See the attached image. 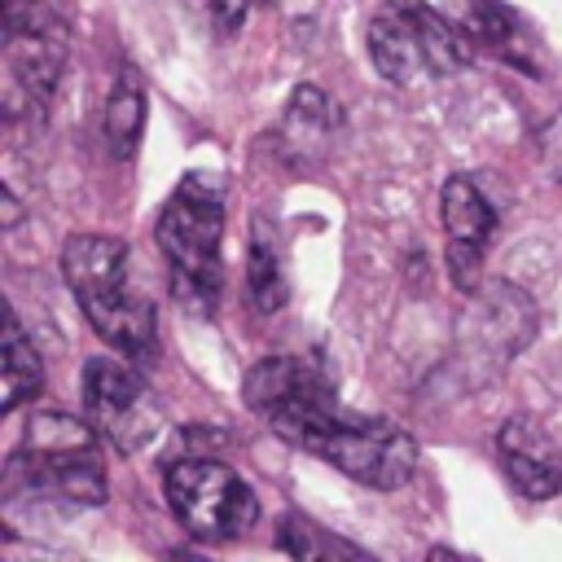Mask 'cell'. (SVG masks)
Wrapping results in <instances>:
<instances>
[{"instance_id": "cell-1", "label": "cell", "mask_w": 562, "mask_h": 562, "mask_svg": "<svg viewBox=\"0 0 562 562\" xmlns=\"http://www.w3.org/2000/svg\"><path fill=\"white\" fill-rule=\"evenodd\" d=\"M61 277L79 299V312L123 356H154L158 325L154 303L132 285V255L123 237L75 233L61 246Z\"/></svg>"}, {"instance_id": "cell-2", "label": "cell", "mask_w": 562, "mask_h": 562, "mask_svg": "<svg viewBox=\"0 0 562 562\" xmlns=\"http://www.w3.org/2000/svg\"><path fill=\"white\" fill-rule=\"evenodd\" d=\"M158 246L171 263V290L193 312H215L220 299V241H224V184L211 171H189L158 215Z\"/></svg>"}, {"instance_id": "cell-3", "label": "cell", "mask_w": 562, "mask_h": 562, "mask_svg": "<svg viewBox=\"0 0 562 562\" xmlns=\"http://www.w3.org/2000/svg\"><path fill=\"white\" fill-rule=\"evenodd\" d=\"M101 430L44 408L31 413L22 430V448L9 465V479H22L26 492L57 496L66 505H101L110 483H105V461H101Z\"/></svg>"}, {"instance_id": "cell-4", "label": "cell", "mask_w": 562, "mask_h": 562, "mask_svg": "<svg viewBox=\"0 0 562 562\" xmlns=\"http://www.w3.org/2000/svg\"><path fill=\"white\" fill-rule=\"evenodd\" d=\"M162 487H167V505L180 518V527L206 544L237 540L259 518L255 487L233 465H224L220 457H206V452L171 461L162 474Z\"/></svg>"}, {"instance_id": "cell-5", "label": "cell", "mask_w": 562, "mask_h": 562, "mask_svg": "<svg viewBox=\"0 0 562 562\" xmlns=\"http://www.w3.org/2000/svg\"><path fill=\"white\" fill-rule=\"evenodd\" d=\"M303 452L329 461L334 470H342L347 479L373 492H395L417 470V443L408 430H400L391 417H369V413H347V408L329 413Z\"/></svg>"}, {"instance_id": "cell-6", "label": "cell", "mask_w": 562, "mask_h": 562, "mask_svg": "<svg viewBox=\"0 0 562 562\" xmlns=\"http://www.w3.org/2000/svg\"><path fill=\"white\" fill-rule=\"evenodd\" d=\"M246 404L268 422L272 435H281L294 448H307L316 426L338 413V395L325 378V369L307 356H268L246 373L241 386Z\"/></svg>"}, {"instance_id": "cell-7", "label": "cell", "mask_w": 562, "mask_h": 562, "mask_svg": "<svg viewBox=\"0 0 562 562\" xmlns=\"http://www.w3.org/2000/svg\"><path fill=\"white\" fill-rule=\"evenodd\" d=\"M83 408H88V422L119 452H140L162 430V404L154 400L145 378L110 356H97L83 364Z\"/></svg>"}, {"instance_id": "cell-8", "label": "cell", "mask_w": 562, "mask_h": 562, "mask_svg": "<svg viewBox=\"0 0 562 562\" xmlns=\"http://www.w3.org/2000/svg\"><path fill=\"white\" fill-rule=\"evenodd\" d=\"M470 321H465V347H461V364H479V382L492 373H501L522 342H531L536 334V303L514 290L509 281H492L483 290L470 294Z\"/></svg>"}, {"instance_id": "cell-9", "label": "cell", "mask_w": 562, "mask_h": 562, "mask_svg": "<svg viewBox=\"0 0 562 562\" xmlns=\"http://www.w3.org/2000/svg\"><path fill=\"white\" fill-rule=\"evenodd\" d=\"M439 215L448 233V277L461 294H474L483 281V246L496 224V211L470 176H448L439 193Z\"/></svg>"}, {"instance_id": "cell-10", "label": "cell", "mask_w": 562, "mask_h": 562, "mask_svg": "<svg viewBox=\"0 0 562 562\" xmlns=\"http://www.w3.org/2000/svg\"><path fill=\"white\" fill-rule=\"evenodd\" d=\"M457 26L470 35V44L487 48L492 57L509 61L522 75H544V44L531 31V22L509 9L505 0H461Z\"/></svg>"}, {"instance_id": "cell-11", "label": "cell", "mask_w": 562, "mask_h": 562, "mask_svg": "<svg viewBox=\"0 0 562 562\" xmlns=\"http://www.w3.org/2000/svg\"><path fill=\"white\" fill-rule=\"evenodd\" d=\"M496 457L505 479L527 501H549L562 487V457L536 417H509L496 430Z\"/></svg>"}, {"instance_id": "cell-12", "label": "cell", "mask_w": 562, "mask_h": 562, "mask_svg": "<svg viewBox=\"0 0 562 562\" xmlns=\"http://www.w3.org/2000/svg\"><path fill=\"white\" fill-rule=\"evenodd\" d=\"M338 132V105L329 101V92L303 83L290 92L285 119H281V149L294 167H312L316 158H325L329 140Z\"/></svg>"}, {"instance_id": "cell-13", "label": "cell", "mask_w": 562, "mask_h": 562, "mask_svg": "<svg viewBox=\"0 0 562 562\" xmlns=\"http://www.w3.org/2000/svg\"><path fill=\"white\" fill-rule=\"evenodd\" d=\"M369 57H373L378 75L391 79V83H408L422 66H430L413 22L391 4H386V13H378L369 22Z\"/></svg>"}, {"instance_id": "cell-14", "label": "cell", "mask_w": 562, "mask_h": 562, "mask_svg": "<svg viewBox=\"0 0 562 562\" xmlns=\"http://www.w3.org/2000/svg\"><path fill=\"white\" fill-rule=\"evenodd\" d=\"M386 4L400 9L413 22V31H417V40H422L426 61H430L435 75H452V70H465L470 66V35L457 22H448L443 13H435L426 0H386Z\"/></svg>"}, {"instance_id": "cell-15", "label": "cell", "mask_w": 562, "mask_h": 562, "mask_svg": "<svg viewBox=\"0 0 562 562\" xmlns=\"http://www.w3.org/2000/svg\"><path fill=\"white\" fill-rule=\"evenodd\" d=\"M140 127H145V83L136 79L132 66H123L114 75V88L105 97V110H101V136H105V149L114 158H132L136 140H140Z\"/></svg>"}, {"instance_id": "cell-16", "label": "cell", "mask_w": 562, "mask_h": 562, "mask_svg": "<svg viewBox=\"0 0 562 562\" xmlns=\"http://www.w3.org/2000/svg\"><path fill=\"white\" fill-rule=\"evenodd\" d=\"M44 386V364H40V351L31 342V334L22 329V316L9 312L4 316V400L0 408L4 413H18L26 400H35Z\"/></svg>"}, {"instance_id": "cell-17", "label": "cell", "mask_w": 562, "mask_h": 562, "mask_svg": "<svg viewBox=\"0 0 562 562\" xmlns=\"http://www.w3.org/2000/svg\"><path fill=\"white\" fill-rule=\"evenodd\" d=\"M246 290L259 312H277L285 303V268L263 233L250 241V255H246Z\"/></svg>"}, {"instance_id": "cell-18", "label": "cell", "mask_w": 562, "mask_h": 562, "mask_svg": "<svg viewBox=\"0 0 562 562\" xmlns=\"http://www.w3.org/2000/svg\"><path fill=\"white\" fill-rule=\"evenodd\" d=\"M184 9L215 35H237L246 13L255 9V0H184Z\"/></svg>"}, {"instance_id": "cell-19", "label": "cell", "mask_w": 562, "mask_h": 562, "mask_svg": "<svg viewBox=\"0 0 562 562\" xmlns=\"http://www.w3.org/2000/svg\"><path fill=\"white\" fill-rule=\"evenodd\" d=\"M255 4H272V0H255Z\"/></svg>"}]
</instances>
